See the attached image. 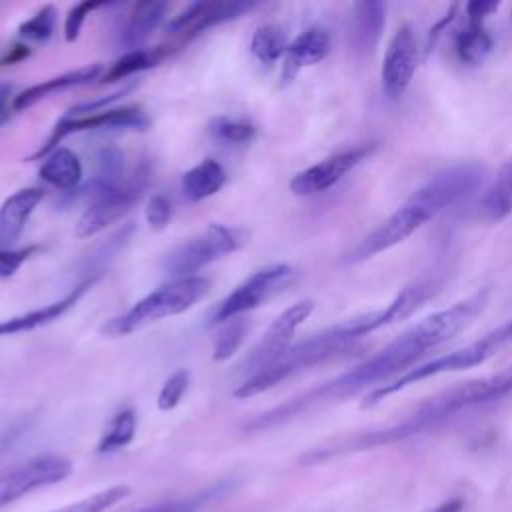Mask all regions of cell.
Wrapping results in <instances>:
<instances>
[{"label":"cell","mask_w":512,"mask_h":512,"mask_svg":"<svg viewBox=\"0 0 512 512\" xmlns=\"http://www.w3.org/2000/svg\"><path fill=\"white\" fill-rule=\"evenodd\" d=\"M488 296H490V290L480 288L474 294L466 296L464 300H458L456 304L422 318L420 322L404 330L398 338H394L380 352L360 362L358 366L338 374L336 378L300 396L286 400L280 406H274L258 414L246 424V430L256 432V430H266V428L284 424L310 410L322 408L332 402H340L376 382L384 384V380L396 372L404 374L408 366L420 360L426 352L450 342L454 336L466 330L474 322V318L484 310Z\"/></svg>","instance_id":"obj_1"},{"label":"cell","mask_w":512,"mask_h":512,"mask_svg":"<svg viewBox=\"0 0 512 512\" xmlns=\"http://www.w3.org/2000/svg\"><path fill=\"white\" fill-rule=\"evenodd\" d=\"M508 394H512V364L496 374L462 382L454 388H448V390L428 398L410 416L402 418L396 424H390V426L378 428V430H370V432H356L350 436L332 438V440L308 450L306 454H302L300 462L302 464H318V462H324V460H330L336 456H344V454L392 444L398 440H406V438L422 434L430 428L440 426L442 422L450 420L452 416H456L468 408L498 402V400L506 398Z\"/></svg>","instance_id":"obj_2"},{"label":"cell","mask_w":512,"mask_h":512,"mask_svg":"<svg viewBox=\"0 0 512 512\" xmlns=\"http://www.w3.org/2000/svg\"><path fill=\"white\" fill-rule=\"evenodd\" d=\"M482 182L484 168L474 162L456 164L434 174L420 188H416L380 226L364 236L348 254V260H366L394 248L428 220L472 196Z\"/></svg>","instance_id":"obj_3"},{"label":"cell","mask_w":512,"mask_h":512,"mask_svg":"<svg viewBox=\"0 0 512 512\" xmlns=\"http://www.w3.org/2000/svg\"><path fill=\"white\" fill-rule=\"evenodd\" d=\"M394 322H398V316L390 304L382 310H374V312L344 320L328 330H322V332L290 346L284 352V356H280L274 364L262 368L260 372L248 376L232 394H234V398H240V400L252 398V396L280 384L288 376L336 356L340 350L348 348L352 342L360 340L362 336L372 334L378 328L390 326Z\"/></svg>","instance_id":"obj_4"},{"label":"cell","mask_w":512,"mask_h":512,"mask_svg":"<svg viewBox=\"0 0 512 512\" xmlns=\"http://www.w3.org/2000/svg\"><path fill=\"white\" fill-rule=\"evenodd\" d=\"M512 344V318L506 320L504 324H500L498 328L486 332L482 338H478L476 342L462 346L458 350H452L448 354H442L430 362L418 364L414 368H408L404 374L372 388L360 402V408H372L376 404H380L382 400H386L388 396L416 384L422 382L426 378L438 376V374H446V372H460V370H468L472 366H478L482 362H486L494 352H498L500 348Z\"/></svg>","instance_id":"obj_5"},{"label":"cell","mask_w":512,"mask_h":512,"mask_svg":"<svg viewBox=\"0 0 512 512\" xmlns=\"http://www.w3.org/2000/svg\"><path fill=\"white\" fill-rule=\"evenodd\" d=\"M210 290V280L204 276H192L182 280H170L154 292L138 300L122 316H116L102 326V332L108 336H126L152 322L170 318L186 312L198 300H202Z\"/></svg>","instance_id":"obj_6"},{"label":"cell","mask_w":512,"mask_h":512,"mask_svg":"<svg viewBox=\"0 0 512 512\" xmlns=\"http://www.w3.org/2000/svg\"><path fill=\"white\" fill-rule=\"evenodd\" d=\"M246 242V232L224 224H210L200 236H194L176 248H172L162 268L170 280H182L196 276L198 270L222 258L224 254L236 252Z\"/></svg>","instance_id":"obj_7"},{"label":"cell","mask_w":512,"mask_h":512,"mask_svg":"<svg viewBox=\"0 0 512 512\" xmlns=\"http://www.w3.org/2000/svg\"><path fill=\"white\" fill-rule=\"evenodd\" d=\"M294 276V270L288 264H274L262 268L238 284L210 314V324L228 322L242 316L244 312L256 310L272 296L282 292Z\"/></svg>","instance_id":"obj_8"},{"label":"cell","mask_w":512,"mask_h":512,"mask_svg":"<svg viewBox=\"0 0 512 512\" xmlns=\"http://www.w3.org/2000/svg\"><path fill=\"white\" fill-rule=\"evenodd\" d=\"M146 182H148V170L146 166H140L130 178H126L124 184L96 196V200L78 218L74 226V234L78 238H90L100 230H104L108 224L120 220L142 198Z\"/></svg>","instance_id":"obj_9"},{"label":"cell","mask_w":512,"mask_h":512,"mask_svg":"<svg viewBox=\"0 0 512 512\" xmlns=\"http://www.w3.org/2000/svg\"><path fill=\"white\" fill-rule=\"evenodd\" d=\"M72 472V464L68 458L58 454H44L30 458L10 470L0 472V508L12 504L24 494L62 482Z\"/></svg>","instance_id":"obj_10"},{"label":"cell","mask_w":512,"mask_h":512,"mask_svg":"<svg viewBox=\"0 0 512 512\" xmlns=\"http://www.w3.org/2000/svg\"><path fill=\"white\" fill-rule=\"evenodd\" d=\"M314 302L312 300H300L286 308L264 332L260 342L254 346V350L244 358L240 370L248 376L260 372L262 368L274 364L284 352L290 348V340L296 332V328L312 314Z\"/></svg>","instance_id":"obj_11"},{"label":"cell","mask_w":512,"mask_h":512,"mask_svg":"<svg viewBox=\"0 0 512 512\" xmlns=\"http://www.w3.org/2000/svg\"><path fill=\"white\" fill-rule=\"evenodd\" d=\"M148 118L140 106H122V108H106L94 114L84 116H64L56 122L52 134L44 142L42 148H38L32 156L26 160H38L46 158L52 150H56L58 142L66 138L68 134L82 132V130H98V128H146Z\"/></svg>","instance_id":"obj_12"},{"label":"cell","mask_w":512,"mask_h":512,"mask_svg":"<svg viewBox=\"0 0 512 512\" xmlns=\"http://www.w3.org/2000/svg\"><path fill=\"white\" fill-rule=\"evenodd\" d=\"M418 38L410 24H402L388 42L382 60V90L390 100H398L408 90L418 66Z\"/></svg>","instance_id":"obj_13"},{"label":"cell","mask_w":512,"mask_h":512,"mask_svg":"<svg viewBox=\"0 0 512 512\" xmlns=\"http://www.w3.org/2000/svg\"><path fill=\"white\" fill-rule=\"evenodd\" d=\"M372 150H374V144H362V146L336 152L320 160L318 164L298 172L290 180V190L296 196H312V194L324 192L332 188L336 182H340L342 176L348 174L352 168H356Z\"/></svg>","instance_id":"obj_14"},{"label":"cell","mask_w":512,"mask_h":512,"mask_svg":"<svg viewBox=\"0 0 512 512\" xmlns=\"http://www.w3.org/2000/svg\"><path fill=\"white\" fill-rule=\"evenodd\" d=\"M252 2H196L190 4L184 12L174 16L166 30L178 38V46L198 36L202 30L238 18L242 12L250 10Z\"/></svg>","instance_id":"obj_15"},{"label":"cell","mask_w":512,"mask_h":512,"mask_svg":"<svg viewBox=\"0 0 512 512\" xmlns=\"http://www.w3.org/2000/svg\"><path fill=\"white\" fill-rule=\"evenodd\" d=\"M96 282H98V276L82 278V282L76 284L60 300H56L52 304H46L42 308L30 310L26 314L2 320L0 322V338L2 336H12V334H18V332H28V330H34V328H40V326H46V324L58 320L62 314H66L70 308H74V304L84 296V292L90 290Z\"/></svg>","instance_id":"obj_16"},{"label":"cell","mask_w":512,"mask_h":512,"mask_svg":"<svg viewBox=\"0 0 512 512\" xmlns=\"http://www.w3.org/2000/svg\"><path fill=\"white\" fill-rule=\"evenodd\" d=\"M330 32L322 26L306 28L302 34H298L286 50L284 56V68H282V80L290 82L296 78V74L312 64H318L324 60L330 52Z\"/></svg>","instance_id":"obj_17"},{"label":"cell","mask_w":512,"mask_h":512,"mask_svg":"<svg viewBox=\"0 0 512 512\" xmlns=\"http://www.w3.org/2000/svg\"><path fill=\"white\" fill-rule=\"evenodd\" d=\"M42 198L44 190L30 186L14 192L4 200L0 206V244H10L22 234L30 214Z\"/></svg>","instance_id":"obj_18"},{"label":"cell","mask_w":512,"mask_h":512,"mask_svg":"<svg viewBox=\"0 0 512 512\" xmlns=\"http://www.w3.org/2000/svg\"><path fill=\"white\" fill-rule=\"evenodd\" d=\"M102 74H104V72H102V64H98V62L88 64V66H82V68H76V70H70V72H64V74H60V76H54V78H50V80H44V82H40V84H34V86H30V88H26L24 92H20L18 96H14L12 108H14V110H26V108L34 106L36 102L44 100L46 96H50V94H54V92L88 84V82L100 78Z\"/></svg>","instance_id":"obj_19"},{"label":"cell","mask_w":512,"mask_h":512,"mask_svg":"<svg viewBox=\"0 0 512 512\" xmlns=\"http://www.w3.org/2000/svg\"><path fill=\"white\" fill-rule=\"evenodd\" d=\"M512 212V158H506L480 198V216L486 222H502Z\"/></svg>","instance_id":"obj_20"},{"label":"cell","mask_w":512,"mask_h":512,"mask_svg":"<svg viewBox=\"0 0 512 512\" xmlns=\"http://www.w3.org/2000/svg\"><path fill=\"white\" fill-rule=\"evenodd\" d=\"M38 176L58 190H74L82 180L80 158L70 148H56L44 158Z\"/></svg>","instance_id":"obj_21"},{"label":"cell","mask_w":512,"mask_h":512,"mask_svg":"<svg viewBox=\"0 0 512 512\" xmlns=\"http://www.w3.org/2000/svg\"><path fill=\"white\" fill-rule=\"evenodd\" d=\"M224 182H226V170L222 168V164L212 158H206L196 166H192L182 176V190L188 200L198 202L220 192Z\"/></svg>","instance_id":"obj_22"},{"label":"cell","mask_w":512,"mask_h":512,"mask_svg":"<svg viewBox=\"0 0 512 512\" xmlns=\"http://www.w3.org/2000/svg\"><path fill=\"white\" fill-rule=\"evenodd\" d=\"M166 12V4L164 2H140L132 8L128 22L124 26L122 38L126 46H138L140 42H144L152 30L158 28V24L162 22Z\"/></svg>","instance_id":"obj_23"},{"label":"cell","mask_w":512,"mask_h":512,"mask_svg":"<svg viewBox=\"0 0 512 512\" xmlns=\"http://www.w3.org/2000/svg\"><path fill=\"white\" fill-rule=\"evenodd\" d=\"M124 182H126V178H124V156H122V152L114 146L102 148L96 156L94 178H92L90 186H86V188H90V192L94 196H100L108 190L118 188Z\"/></svg>","instance_id":"obj_24"},{"label":"cell","mask_w":512,"mask_h":512,"mask_svg":"<svg viewBox=\"0 0 512 512\" xmlns=\"http://www.w3.org/2000/svg\"><path fill=\"white\" fill-rule=\"evenodd\" d=\"M494 40L486 32L482 24H468L466 30H462L454 40V50L460 62L464 64H480L486 60V56L492 52Z\"/></svg>","instance_id":"obj_25"},{"label":"cell","mask_w":512,"mask_h":512,"mask_svg":"<svg viewBox=\"0 0 512 512\" xmlns=\"http://www.w3.org/2000/svg\"><path fill=\"white\" fill-rule=\"evenodd\" d=\"M134 234V226L132 224H126L122 226L120 230H116L112 236H108L102 244H98L92 254H88L86 262H84V270L88 272L86 278H92V276H102V272L110 266V262L120 256V252L126 248V244L130 242Z\"/></svg>","instance_id":"obj_26"},{"label":"cell","mask_w":512,"mask_h":512,"mask_svg":"<svg viewBox=\"0 0 512 512\" xmlns=\"http://www.w3.org/2000/svg\"><path fill=\"white\" fill-rule=\"evenodd\" d=\"M286 50H288V40H286V32L282 26L262 24L254 30L252 40H250V52L262 64L276 62L278 58L286 56Z\"/></svg>","instance_id":"obj_27"},{"label":"cell","mask_w":512,"mask_h":512,"mask_svg":"<svg viewBox=\"0 0 512 512\" xmlns=\"http://www.w3.org/2000/svg\"><path fill=\"white\" fill-rule=\"evenodd\" d=\"M166 56V50L154 48V50H130L124 56H120L110 68L102 74V82H118L132 74H138L142 70H148L156 66Z\"/></svg>","instance_id":"obj_28"},{"label":"cell","mask_w":512,"mask_h":512,"mask_svg":"<svg viewBox=\"0 0 512 512\" xmlns=\"http://www.w3.org/2000/svg\"><path fill=\"white\" fill-rule=\"evenodd\" d=\"M136 434V414L132 408L120 410L106 426L104 434L98 440L96 452L100 454H108L114 450H120L124 446H128L132 442Z\"/></svg>","instance_id":"obj_29"},{"label":"cell","mask_w":512,"mask_h":512,"mask_svg":"<svg viewBox=\"0 0 512 512\" xmlns=\"http://www.w3.org/2000/svg\"><path fill=\"white\" fill-rule=\"evenodd\" d=\"M384 12L386 6L382 2H362L356 6L354 36L360 46H372L378 40L384 26Z\"/></svg>","instance_id":"obj_30"},{"label":"cell","mask_w":512,"mask_h":512,"mask_svg":"<svg viewBox=\"0 0 512 512\" xmlns=\"http://www.w3.org/2000/svg\"><path fill=\"white\" fill-rule=\"evenodd\" d=\"M126 496H130V486L116 484V486L104 488V490H100L96 494H90V496H86L82 500L70 502V504L60 506V508L50 510V512H106L108 508H112L114 504H118Z\"/></svg>","instance_id":"obj_31"},{"label":"cell","mask_w":512,"mask_h":512,"mask_svg":"<svg viewBox=\"0 0 512 512\" xmlns=\"http://www.w3.org/2000/svg\"><path fill=\"white\" fill-rule=\"evenodd\" d=\"M208 130L214 138L226 144H246L256 134V128L250 122L228 118V116H216L208 124Z\"/></svg>","instance_id":"obj_32"},{"label":"cell","mask_w":512,"mask_h":512,"mask_svg":"<svg viewBox=\"0 0 512 512\" xmlns=\"http://www.w3.org/2000/svg\"><path fill=\"white\" fill-rule=\"evenodd\" d=\"M224 490V484L206 488L198 494L186 496V498H178V500H168V502H158V504H150L144 508H138L134 512H196L202 506H206L210 500H214L220 492Z\"/></svg>","instance_id":"obj_33"},{"label":"cell","mask_w":512,"mask_h":512,"mask_svg":"<svg viewBox=\"0 0 512 512\" xmlns=\"http://www.w3.org/2000/svg\"><path fill=\"white\" fill-rule=\"evenodd\" d=\"M246 320L244 318H232L226 322V326L218 332V338L214 342V352H212V360L216 362H224L228 358H232V354L240 348L244 336H246Z\"/></svg>","instance_id":"obj_34"},{"label":"cell","mask_w":512,"mask_h":512,"mask_svg":"<svg viewBox=\"0 0 512 512\" xmlns=\"http://www.w3.org/2000/svg\"><path fill=\"white\" fill-rule=\"evenodd\" d=\"M56 8L46 4L32 18L18 26V36L30 42H46L54 34Z\"/></svg>","instance_id":"obj_35"},{"label":"cell","mask_w":512,"mask_h":512,"mask_svg":"<svg viewBox=\"0 0 512 512\" xmlns=\"http://www.w3.org/2000/svg\"><path fill=\"white\" fill-rule=\"evenodd\" d=\"M188 382H190V372L184 370V368H182V370H176V372L162 384V388H160V392H158V400H156L158 408H160L162 412H168V410L176 408L178 402L182 400L186 388H188Z\"/></svg>","instance_id":"obj_36"},{"label":"cell","mask_w":512,"mask_h":512,"mask_svg":"<svg viewBox=\"0 0 512 512\" xmlns=\"http://www.w3.org/2000/svg\"><path fill=\"white\" fill-rule=\"evenodd\" d=\"M100 6H104V4L102 2H80L74 8H70V12L66 16V22H64V40L66 42H76L88 14L96 8H100Z\"/></svg>","instance_id":"obj_37"},{"label":"cell","mask_w":512,"mask_h":512,"mask_svg":"<svg viewBox=\"0 0 512 512\" xmlns=\"http://www.w3.org/2000/svg\"><path fill=\"white\" fill-rule=\"evenodd\" d=\"M172 216V206L170 200L164 194H154L146 206V222L150 224L152 230H164L170 222Z\"/></svg>","instance_id":"obj_38"},{"label":"cell","mask_w":512,"mask_h":512,"mask_svg":"<svg viewBox=\"0 0 512 512\" xmlns=\"http://www.w3.org/2000/svg\"><path fill=\"white\" fill-rule=\"evenodd\" d=\"M38 250V246L0 248V278H10Z\"/></svg>","instance_id":"obj_39"},{"label":"cell","mask_w":512,"mask_h":512,"mask_svg":"<svg viewBox=\"0 0 512 512\" xmlns=\"http://www.w3.org/2000/svg\"><path fill=\"white\" fill-rule=\"evenodd\" d=\"M498 8H500L498 2H486V0H474V2L466 4L468 24H482L484 18H488Z\"/></svg>","instance_id":"obj_40"},{"label":"cell","mask_w":512,"mask_h":512,"mask_svg":"<svg viewBox=\"0 0 512 512\" xmlns=\"http://www.w3.org/2000/svg\"><path fill=\"white\" fill-rule=\"evenodd\" d=\"M28 46H24V44H16V46H12L10 48V52H6V56L0 60V66H10V64H16L18 60H22V58H26L28 56Z\"/></svg>","instance_id":"obj_41"},{"label":"cell","mask_w":512,"mask_h":512,"mask_svg":"<svg viewBox=\"0 0 512 512\" xmlns=\"http://www.w3.org/2000/svg\"><path fill=\"white\" fill-rule=\"evenodd\" d=\"M462 508H464V500L462 498H450V500L440 502L436 508H432L428 512H462Z\"/></svg>","instance_id":"obj_42"},{"label":"cell","mask_w":512,"mask_h":512,"mask_svg":"<svg viewBox=\"0 0 512 512\" xmlns=\"http://www.w3.org/2000/svg\"><path fill=\"white\" fill-rule=\"evenodd\" d=\"M8 94H10V88H0V126H2L4 122H8V118H10Z\"/></svg>","instance_id":"obj_43"}]
</instances>
